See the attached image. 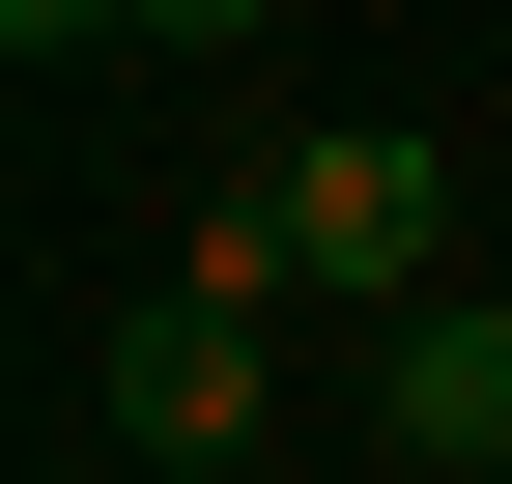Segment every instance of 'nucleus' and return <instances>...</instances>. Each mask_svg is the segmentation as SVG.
<instances>
[{
    "label": "nucleus",
    "mask_w": 512,
    "mask_h": 484,
    "mask_svg": "<svg viewBox=\"0 0 512 484\" xmlns=\"http://www.w3.org/2000/svg\"><path fill=\"white\" fill-rule=\"evenodd\" d=\"M86 29H143V0H0V57H86Z\"/></svg>",
    "instance_id": "nucleus-4"
},
{
    "label": "nucleus",
    "mask_w": 512,
    "mask_h": 484,
    "mask_svg": "<svg viewBox=\"0 0 512 484\" xmlns=\"http://www.w3.org/2000/svg\"><path fill=\"white\" fill-rule=\"evenodd\" d=\"M143 29H200V57H228V29H285V0H143Z\"/></svg>",
    "instance_id": "nucleus-5"
},
{
    "label": "nucleus",
    "mask_w": 512,
    "mask_h": 484,
    "mask_svg": "<svg viewBox=\"0 0 512 484\" xmlns=\"http://www.w3.org/2000/svg\"><path fill=\"white\" fill-rule=\"evenodd\" d=\"M484 484H512V456H484Z\"/></svg>",
    "instance_id": "nucleus-6"
},
{
    "label": "nucleus",
    "mask_w": 512,
    "mask_h": 484,
    "mask_svg": "<svg viewBox=\"0 0 512 484\" xmlns=\"http://www.w3.org/2000/svg\"><path fill=\"white\" fill-rule=\"evenodd\" d=\"M370 399H399V456H512V314H456V285H427V314L370 342Z\"/></svg>",
    "instance_id": "nucleus-3"
},
{
    "label": "nucleus",
    "mask_w": 512,
    "mask_h": 484,
    "mask_svg": "<svg viewBox=\"0 0 512 484\" xmlns=\"http://www.w3.org/2000/svg\"><path fill=\"white\" fill-rule=\"evenodd\" d=\"M86 399H114V456L228 484V456H256V285H200V257H171L143 314H114V371H86Z\"/></svg>",
    "instance_id": "nucleus-1"
},
{
    "label": "nucleus",
    "mask_w": 512,
    "mask_h": 484,
    "mask_svg": "<svg viewBox=\"0 0 512 484\" xmlns=\"http://www.w3.org/2000/svg\"><path fill=\"white\" fill-rule=\"evenodd\" d=\"M427 228H456V171L399 143V114H342V143H285V257L370 285V314H427Z\"/></svg>",
    "instance_id": "nucleus-2"
}]
</instances>
